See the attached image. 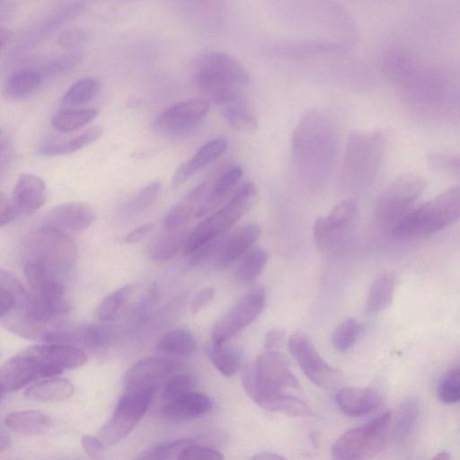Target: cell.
Segmentation results:
<instances>
[{
    "label": "cell",
    "mask_w": 460,
    "mask_h": 460,
    "mask_svg": "<svg viewBox=\"0 0 460 460\" xmlns=\"http://www.w3.org/2000/svg\"><path fill=\"white\" fill-rule=\"evenodd\" d=\"M390 420L391 413L385 411L348 430L332 446L333 458L359 459L376 452L383 443Z\"/></svg>",
    "instance_id": "obj_8"
},
{
    "label": "cell",
    "mask_w": 460,
    "mask_h": 460,
    "mask_svg": "<svg viewBox=\"0 0 460 460\" xmlns=\"http://www.w3.org/2000/svg\"><path fill=\"white\" fill-rule=\"evenodd\" d=\"M425 187L426 181L415 173L397 178L376 201L374 211L378 225L390 231L411 209Z\"/></svg>",
    "instance_id": "obj_7"
},
{
    "label": "cell",
    "mask_w": 460,
    "mask_h": 460,
    "mask_svg": "<svg viewBox=\"0 0 460 460\" xmlns=\"http://www.w3.org/2000/svg\"><path fill=\"white\" fill-rule=\"evenodd\" d=\"M100 89V82L94 77H83L75 82L64 93L61 103L65 107H76L92 101Z\"/></svg>",
    "instance_id": "obj_36"
},
{
    "label": "cell",
    "mask_w": 460,
    "mask_h": 460,
    "mask_svg": "<svg viewBox=\"0 0 460 460\" xmlns=\"http://www.w3.org/2000/svg\"><path fill=\"white\" fill-rule=\"evenodd\" d=\"M61 372L47 366L22 350L7 359L1 367V392L17 391L39 378L51 377Z\"/></svg>",
    "instance_id": "obj_13"
},
{
    "label": "cell",
    "mask_w": 460,
    "mask_h": 460,
    "mask_svg": "<svg viewBox=\"0 0 460 460\" xmlns=\"http://www.w3.org/2000/svg\"><path fill=\"white\" fill-rule=\"evenodd\" d=\"M0 317L13 311H22L28 300L29 292L11 272L0 270Z\"/></svg>",
    "instance_id": "obj_28"
},
{
    "label": "cell",
    "mask_w": 460,
    "mask_h": 460,
    "mask_svg": "<svg viewBox=\"0 0 460 460\" xmlns=\"http://www.w3.org/2000/svg\"><path fill=\"white\" fill-rule=\"evenodd\" d=\"M156 387V385L127 387L114 412L99 430L98 438L105 445L113 446L128 437L147 411Z\"/></svg>",
    "instance_id": "obj_4"
},
{
    "label": "cell",
    "mask_w": 460,
    "mask_h": 460,
    "mask_svg": "<svg viewBox=\"0 0 460 460\" xmlns=\"http://www.w3.org/2000/svg\"><path fill=\"white\" fill-rule=\"evenodd\" d=\"M213 182L204 181L191 190L167 212L164 219L166 231L181 234L190 219L197 215L202 203L208 196Z\"/></svg>",
    "instance_id": "obj_17"
},
{
    "label": "cell",
    "mask_w": 460,
    "mask_h": 460,
    "mask_svg": "<svg viewBox=\"0 0 460 460\" xmlns=\"http://www.w3.org/2000/svg\"><path fill=\"white\" fill-rule=\"evenodd\" d=\"M102 135V129L93 127L66 142H52L40 147L39 153L45 156L63 155L76 152L96 141Z\"/></svg>",
    "instance_id": "obj_32"
},
{
    "label": "cell",
    "mask_w": 460,
    "mask_h": 460,
    "mask_svg": "<svg viewBox=\"0 0 460 460\" xmlns=\"http://www.w3.org/2000/svg\"><path fill=\"white\" fill-rule=\"evenodd\" d=\"M228 124L239 132H252L257 128V121L246 108L245 102L223 108Z\"/></svg>",
    "instance_id": "obj_42"
},
{
    "label": "cell",
    "mask_w": 460,
    "mask_h": 460,
    "mask_svg": "<svg viewBox=\"0 0 460 460\" xmlns=\"http://www.w3.org/2000/svg\"><path fill=\"white\" fill-rule=\"evenodd\" d=\"M265 301L266 293L262 287L251 288L215 323L212 343H225L237 335L261 314Z\"/></svg>",
    "instance_id": "obj_10"
},
{
    "label": "cell",
    "mask_w": 460,
    "mask_h": 460,
    "mask_svg": "<svg viewBox=\"0 0 460 460\" xmlns=\"http://www.w3.org/2000/svg\"><path fill=\"white\" fill-rule=\"evenodd\" d=\"M208 357L215 367L224 376L234 375L241 366V355L237 349L226 342L213 344L208 349Z\"/></svg>",
    "instance_id": "obj_35"
},
{
    "label": "cell",
    "mask_w": 460,
    "mask_h": 460,
    "mask_svg": "<svg viewBox=\"0 0 460 460\" xmlns=\"http://www.w3.org/2000/svg\"><path fill=\"white\" fill-rule=\"evenodd\" d=\"M46 197L44 181L38 175L22 173L16 181L10 200L18 217L40 209L45 203Z\"/></svg>",
    "instance_id": "obj_18"
},
{
    "label": "cell",
    "mask_w": 460,
    "mask_h": 460,
    "mask_svg": "<svg viewBox=\"0 0 460 460\" xmlns=\"http://www.w3.org/2000/svg\"><path fill=\"white\" fill-rule=\"evenodd\" d=\"M195 385L194 378L186 373H176L166 380L162 397L165 402L177 399L192 391Z\"/></svg>",
    "instance_id": "obj_44"
},
{
    "label": "cell",
    "mask_w": 460,
    "mask_h": 460,
    "mask_svg": "<svg viewBox=\"0 0 460 460\" xmlns=\"http://www.w3.org/2000/svg\"><path fill=\"white\" fill-rule=\"evenodd\" d=\"M460 219V185L451 187L418 208H411L389 231L400 239L420 238Z\"/></svg>",
    "instance_id": "obj_2"
},
{
    "label": "cell",
    "mask_w": 460,
    "mask_h": 460,
    "mask_svg": "<svg viewBox=\"0 0 460 460\" xmlns=\"http://www.w3.org/2000/svg\"><path fill=\"white\" fill-rule=\"evenodd\" d=\"M81 444L85 454L91 458H100L105 450V444L99 438L91 435H84L81 438Z\"/></svg>",
    "instance_id": "obj_51"
},
{
    "label": "cell",
    "mask_w": 460,
    "mask_h": 460,
    "mask_svg": "<svg viewBox=\"0 0 460 460\" xmlns=\"http://www.w3.org/2000/svg\"><path fill=\"white\" fill-rule=\"evenodd\" d=\"M97 115L95 109H65L53 116L51 125L57 131L73 132L89 124Z\"/></svg>",
    "instance_id": "obj_33"
},
{
    "label": "cell",
    "mask_w": 460,
    "mask_h": 460,
    "mask_svg": "<svg viewBox=\"0 0 460 460\" xmlns=\"http://www.w3.org/2000/svg\"><path fill=\"white\" fill-rule=\"evenodd\" d=\"M6 428L15 433L37 436L49 431L53 421L49 415L37 410L13 411L4 419Z\"/></svg>",
    "instance_id": "obj_25"
},
{
    "label": "cell",
    "mask_w": 460,
    "mask_h": 460,
    "mask_svg": "<svg viewBox=\"0 0 460 460\" xmlns=\"http://www.w3.org/2000/svg\"><path fill=\"white\" fill-rule=\"evenodd\" d=\"M177 459L181 460H222L224 456L219 451L197 445L196 442L187 446Z\"/></svg>",
    "instance_id": "obj_49"
},
{
    "label": "cell",
    "mask_w": 460,
    "mask_h": 460,
    "mask_svg": "<svg viewBox=\"0 0 460 460\" xmlns=\"http://www.w3.org/2000/svg\"><path fill=\"white\" fill-rule=\"evenodd\" d=\"M288 349L304 374L314 385L324 389H332L339 385L341 381V373L321 358L305 333L295 332L289 338Z\"/></svg>",
    "instance_id": "obj_11"
},
{
    "label": "cell",
    "mask_w": 460,
    "mask_h": 460,
    "mask_svg": "<svg viewBox=\"0 0 460 460\" xmlns=\"http://www.w3.org/2000/svg\"><path fill=\"white\" fill-rule=\"evenodd\" d=\"M357 212V203L347 199L337 204L327 217H319L314 226L318 248L325 253L340 249L349 225Z\"/></svg>",
    "instance_id": "obj_12"
},
{
    "label": "cell",
    "mask_w": 460,
    "mask_h": 460,
    "mask_svg": "<svg viewBox=\"0 0 460 460\" xmlns=\"http://www.w3.org/2000/svg\"><path fill=\"white\" fill-rule=\"evenodd\" d=\"M180 366L178 360L170 357L154 356L142 358L128 369L123 382L126 387L156 385L157 381L176 372Z\"/></svg>",
    "instance_id": "obj_15"
},
{
    "label": "cell",
    "mask_w": 460,
    "mask_h": 460,
    "mask_svg": "<svg viewBox=\"0 0 460 460\" xmlns=\"http://www.w3.org/2000/svg\"><path fill=\"white\" fill-rule=\"evenodd\" d=\"M336 402L345 414L360 417L376 411L382 404V398L373 389L342 388L336 394Z\"/></svg>",
    "instance_id": "obj_20"
},
{
    "label": "cell",
    "mask_w": 460,
    "mask_h": 460,
    "mask_svg": "<svg viewBox=\"0 0 460 460\" xmlns=\"http://www.w3.org/2000/svg\"><path fill=\"white\" fill-rule=\"evenodd\" d=\"M12 444L9 435L4 431L1 430L0 433V453L2 454L10 447Z\"/></svg>",
    "instance_id": "obj_56"
},
{
    "label": "cell",
    "mask_w": 460,
    "mask_h": 460,
    "mask_svg": "<svg viewBox=\"0 0 460 460\" xmlns=\"http://www.w3.org/2000/svg\"><path fill=\"white\" fill-rule=\"evenodd\" d=\"M419 411V402L416 398H408L401 403L394 424V439L402 441L409 437L416 425Z\"/></svg>",
    "instance_id": "obj_37"
},
{
    "label": "cell",
    "mask_w": 460,
    "mask_h": 460,
    "mask_svg": "<svg viewBox=\"0 0 460 460\" xmlns=\"http://www.w3.org/2000/svg\"><path fill=\"white\" fill-rule=\"evenodd\" d=\"M251 399L261 408L290 417L312 415L310 408L300 399L286 393H255Z\"/></svg>",
    "instance_id": "obj_24"
},
{
    "label": "cell",
    "mask_w": 460,
    "mask_h": 460,
    "mask_svg": "<svg viewBox=\"0 0 460 460\" xmlns=\"http://www.w3.org/2000/svg\"><path fill=\"white\" fill-rule=\"evenodd\" d=\"M23 350L40 362L60 372L80 367L87 361L85 351L71 344L49 343L31 346Z\"/></svg>",
    "instance_id": "obj_16"
},
{
    "label": "cell",
    "mask_w": 460,
    "mask_h": 460,
    "mask_svg": "<svg viewBox=\"0 0 460 460\" xmlns=\"http://www.w3.org/2000/svg\"><path fill=\"white\" fill-rule=\"evenodd\" d=\"M285 332L280 329L270 330L264 336L263 348L265 351H276L281 347Z\"/></svg>",
    "instance_id": "obj_53"
},
{
    "label": "cell",
    "mask_w": 460,
    "mask_h": 460,
    "mask_svg": "<svg viewBox=\"0 0 460 460\" xmlns=\"http://www.w3.org/2000/svg\"><path fill=\"white\" fill-rule=\"evenodd\" d=\"M438 396L445 404L460 402V368L451 369L443 376L438 386Z\"/></svg>",
    "instance_id": "obj_46"
},
{
    "label": "cell",
    "mask_w": 460,
    "mask_h": 460,
    "mask_svg": "<svg viewBox=\"0 0 460 460\" xmlns=\"http://www.w3.org/2000/svg\"><path fill=\"white\" fill-rule=\"evenodd\" d=\"M86 38V34L81 30H67L59 35L58 41L62 48L75 50L85 42Z\"/></svg>",
    "instance_id": "obj_50"
},
{
    "label": "cell",
    "mask_w": 460,
    "mask_h": 460,
    "mask_svg": "<svg viewBox=\"0 0 460 460\" xmlns=\"http://www.w3.org/2000/svg\"><path fill=\"white\" fill-rule=\"evenodd\" d=\"M12 38V31L5 28H1L0 31V44L1 49H4V46L8 44Z\"/></svg>",
    "instance_id": "obj_58"
},
{
    "label": "cell",
    "mask_w": 460,
    "mask_h": 460,
    "mask_svg": "<svg viewBox=\"0 0 460 460\" xmlns=\"http://www.w3.org/2000/svg\"><path fill=\"white\" fill-rule=\"evenodd\" d=\"M227 143L224 138H214L204 144L195 155L181 164L172 178V188L177 189L198 171L219 158L226 150Z\"/></svg>",
    "instance_id": "obj_21"
},
{
    "label": "cell",
    "mask_w": 460,
    "mask_h": 460,
    "mask_svg": "<svg viewBox=\"0 0 460 460\" xmlns=\"http://www.w3.org/2000/svg\"><path fill=\"white\" fill-rule=\"evenodd\" d=\"M242 384L246 394L285 393L297 389L299 384L292 374L287 358L279 351H265L254 366H247L242 375Z\"/></svg>",
    "instance_id": "obj_5"
},
{
    "label": "cell",
    "mask_w": 460,
    "mask_h": 460,
    "mask_svg": "<svg viewBox=\"0 0 460 460\" xmlns=\"http://www.w3.org/2000/svg\"><path fill=\"white\" fill-rule=\"evenodd\" d=\"M430 167L438 171L460 174V154L430 152L427 155Z\"/></svg>",
    "instance_id": "obj_47"
},
{
    "label": "cell",
    "mask_w": 460,
    "mask_h": 460,
    "mask_svg": "<svg viewBox=\"0 0 460 460\" xmlns=\"http://www.w3.org/2000/svg\"><path fill=\"white\" fill-rule=\"evenodd\" d=\"M196 349L191 332L184 328H175L166 332L157 342L156 350L169 355H189Z\"/></svg>",
    "instance_id": "obj_31"
},
{
    "label": "cell",
    "mask_w": 460,
    "mask_h": 460,
    "mask_svg": "<svg viewBox=\"0 0 460 460\" xmlns=\"http://www.w3.org/2000/svg\"><path fill=\"white\" fill-rule=\"evenodd\" d=\"M211 400L204 394L190 392L166 403L162 415L168 420H181L202 416L212 410Z\"/></svg>",
    "instance_id": "obj_22"
},
{
    "label": "cell",
    "mask_w": 460,
    "mask_h": 460,
    "mask_svg": "<svg viewBox=\"0 0 460 460\" xmlns=\"http://www.w3.org/2000/svg\"><path fill=\"white\" fill-rule=\"evenodd\" d=\"M256 187L252 182L242 185L218 210L207 216L185 237L184 255L191 256L211 240L223 235L254 203Z\"/></svg>",
    "instance_id": "obj_3"
},
{
    "label": "cell",
    "mask_w": 460,
    "mask_h": 460,
    "mask_svg": "<svg viewBox=\"0 0 460 460\" xmlns=\"http://www.w3.org/2000/svg\"><path fill=\"white\" fill-rule=\"evenodd\" d=\"M17 217L11 200L1 198L0 200V222L1 226H4Z\"/></svg>",
    "instance_id": "obj_55"
},
{
    "label": "cell",
    "mask_w": 460,
    "mask_h": 460,
    "mask_svg": "<svg viewBox=\"0 0 460 460\" xmlns=\"http://www.w3.org/2000/svg\"><path fill=\"white\" fill-rule=\"evenodd\" d=\"M108 330L99 325H88L81 329V343L92 349L104 347L109 340Z\"/></svg>",
    "instance_id": "obj_48"
},
{
    "label": "cell",
    "mask_w": 460,
    "mask_h": 460,
    "mask_svg": "<svg viewBox=\"0 0 460 460\" xmlns=\"http://www.w3.org/2000/svg\"><path fill=\"white\" fill-rule=\"evenodd\" d=\"M30 261L45 265L54 275L68 272L77 257L76 245L64 231L45 225L29 238Z\"/></svg>",
    "instance_id": "obj_6"
},
{
    "label": "cell",
    "mask_w": 460,
    "mask_h": 460,
    "mask_svg": "<svg viewBox=\"0 0 460 460\" xmlns=\"http://www.w3.org/2000/svg\"><path fill=\"white\" fill-rule=\"evenodd\" d=\"M42 74L36 68L21 69L6 80L3 93L10 101H19L31 96L42 82Z\"/></svg>",
    "instance_id": "obj_27"
},
{
    "label": "cell",
    "mask_w": 460,
    "mask_h": 460,
    "mask_svg": "<svg viewBox=\"0 0 460 460\" xmlns=\"http://www.w3.org/2000/svg\"><path fill=\"white\" fill-rule=\"evenodd\" d=\"M395 290V277L385 272L373 281L366 300V311L370 314L386 309L393 302Z\"/></svg>",
    "instance_id": "obj_29"
},
{
    "label": "cell",
    "mask_w": 460,
    "mask_h": 460,
    "mask_svg": "<svg viewBox=\"0 0 460 460\" xmlns=\"http://www.w3.org/2000/svg\"><path fill=\"white\" fill-rule=\"evenodd\" d=\"M363 331V326L354 318H348L333 331L332 345L339 351H346L357 341Z\"/></svg>",
    "instance_id": "obj_41"
},
{
    "label": "cell",
    "mask_w": 460,
    "mask_h": 460,
    "mask_svg": "<svg viewBox=\"0 0 460 460\" xmlns=\"http://www.w3.org/2000/svg\"><path fill=\"white\" fill-rule=\"evenodd\" d=\"M75 387L72 382L64 377L43 379L28 386L24 397L35 402H60L73 396Z\"/></svg>",
    "instance_id": "obj_26"
},
{
    "label": "cell",
    "mask_w": 460,
    "mask_h": 460,
    "mask_svg": "<svg viewBox=\"0 0 460 460\" xmlns=\"http://www.w3.org/2000/svg\"><path fill=\"white\" fill-rule=\"evenodd\" d=\"M192 80L222 108L245 102L243 90L249 83V75L237 59L226 53L212 50L199 55L192 65Z\"/></svg>",
    "instance_id": "obj_1"
},
{
    "label": "cell",
    "mask_w": 460,
    "mask_h": 460,
    "mask_svg": "<svg viewBox=\"0 0 460 460\" xmlns=\"http://www.w3.org/2000/svg\"><path fill=\"white\" fill-rule=\"evenodd\" d=\"M214 296L213 288H204L200 289L192 298L190 303V312L192 314H198Z\"/></svg>",
    "instance_id": "obj_52"
},
{
    "label": "cell",
    "mask_w": 460,
    "mask_h": 460,
    "mask_svg": "<svg viewBox=\"0 0 460 460\" xmlns=\"http://www.w3.org/2000/svg\"><path fill=\"white\" fill-rule=\"evenodd\" d=\"M83 58V53L79 50H71L66 54L52 57L44 62L38 69L42 75H54L66 72L73 68Z\"/></svg>",
    "instance_id": "obj_45"
},
{
    "label": "cell",
    "mask_w": 460,
    "mask_h": 460,
    "mask_svg": "<svg viewBox=\"0 0 460 460\" xmlns=\"http://www.w3.org/2000/svg\"><path fill=\"white\" fill-rule=\"evenodd\" d=\"M209 103L204 99H190L165 109L154 119V128L164 135L174 136L195 127L208 113Z\"/></svg>",
    "instance_id": "obj_14"
},
{
    "label": "cell",
    "mask_w": 460,
    "mask_h": 460,
    "mask_svg": "<svg viewBox=\"0 0 460 460\" xmlns=\"http://www.w3.org/2000/svg\"><path fill=\"white\" fill-rule=\"evenodd\" d=\"M277 51L281 55L300 58L322 53H340L344 51V47L328 42L305 41L278 46Z\"/></svg>",
    "instance_id": "obj_39"
},
{
    "label": "cell",
    "mask_w": 460,
    "mask_h": 460,
    "mask_svg": "<svg viewBox=\"0 0 460 460\" xmlns=\"http://www.w3.org/2000/svg\"><path fill=\"white\" fill-rule=\"evenodd\" d=\"M450 458L451 456L447 451H440L433 457L435 460H448Z\"/></svg>",
    "instance_id": "obj_59"
},
{
    "label": "cell",
    "mask_w": 460,
    "mask_h": 460,
    "mask_svg": "<svg viewBox=\"0 0 460 460\" xmlns=\"http://www.w3.org/2000/svg\"><path fill=\"white\" fill-rule=\"evenodd\" d=\"M181 234L165 230L152 243L149 249L151 258L159 262L172 259L180 247H182L184 240H182Z\"/></svg>",
    "instance_id": "obj_40"
},
{
    "label": "cell",
    "mask_w": 460,
    "mask_h": 460,
    "mask_svg": "<svg viewBox=\"0 0 460 460\" xmlns=\"http://www.w3.org/2000/svg\"><path fill=\"white\" fill-rule=\"evenodd\" d=\"M268 261V254L261 248L250 249L238 264L235 271L237 279L242 282H249L256 279L263 270Z\"/></svg>",
    "instance_id": "obj_38"
},
{
    "label": "cell",
    "mask_w": 460,
    "mask_h": 460,
    "mask_svg": "<svg viewBox=\"0 0 460 460\" xmlns=\"http://www.w3.org/2000/svg\"><path fill=\"white\" fill-rule=\"evenodd\" d=\"M94 219V209L88 203L71 201L56 206L47 217V225L64 232H82Z\"/></svg>",
    "instance_id": "obj_19"
},
{
    "label": "cell",
    "mask_w": 460,
    "mask_h": 460,
    "mask_svg": "<svg viewBox=\"0 0 460 460\" xmlns=\"http://www.w3.org/2000/svg\"><path fill=\"white\" fill-rule=\"evenodd\" d=\"M385 139L379 132L356 134L349 139L346 155L348 175L365 184L375 177L382 161Z\"/></svg>",
    "instance_id": "obj_9"
},
{
    "label": "cell",
    "mask_w": 460,
    "mask_h": 460,
    "mask_svg": "<svg viewBox=\"0 0 460 460\" xmlns=\"http://www.w3.org/2000/svg\"><path fill=\"white\" fill-rule=\"evenodd\" d=\"M135 289L134 284H126L108 295L96 309L97 318L102 322L116 320L126 307Z\"/></svg>",
    "instance_id": "obj_30"
},
{
    "label": "cell",
    "mask_w": 460,
    "mask_h": 460,
    "mask_svg": "<svg viewBox=\"0 0 460 460\" xmlns=\"http://www.w3.org/2000/svg\"><path fill=\"white\" fill-rule=\"evenodd\" d=\"M196 442L193 438H181L150 447L141 452L137 459H172L178 458L181 451L190 444Z\"/></svg>",
    "instance_id": "obj_43"
},
{
    "label": "cell",
    "mask_w": 460,
    "mask_h": 460,
    "mask_svg": "<svg viewBox=\"0 0 460 460\" xmlns=\"http://www.w3.org/2000/svg\"><path fill=\"white\" fill-rule=\"evenodd\" d=\"M154 229V224H144L128 232L123 238L124 243L132 244L141 241Z\"/></svg>",
    "instance_id": "obj_54"
},
{
    "label": "cell",
    "mask_w": 460,
    "mask_h": 460,
    "mask_svg": "<svg viewBox=\"0 0 460 460\" xmlns=\"http://www.w3.org/2000/svg\"><path fill=\"white\" fill-rule=\"evenodd\" d=\"M252 459H258V460H277V459H284L283 456H279L275 453H269V452H262L258 453L257 455H254L252 456Z\"/></svg>",
    "instance_id": "obj_57"
},
{
    "label": "cell",
    "mask_w": 460,
    "mask_h": 460,
    "mask_svg": "<svg viewBox=\"0 0 460 460\" xmlns=\"http://www.w3.org/2000/svg\"><path fill=\"white\" fill-rule=\"evenodd\" d=\"M242 174L239 166H231L221 172L214 180L211 190L199 208L196 217H207L216 210L226 199Z\"/></svg>",
    "instance_id": "obj_23"
},
{
    "label": "cell",
    "mask_w": 460,
    "mask_h": 460,
    "mask_svg": "<svg viewBox=\"0 0 460 460\" xmlns=\"http://www.w3.org/2000/svg\"><path fill=\"white\" fill-rule=\"evenodd\" d=\"M160 191V182L149 183L120 206L119 215L123 218L138 216L155 202Z\"/></svg>",
    "instance_id": "obj_34"
}]
</instances>
